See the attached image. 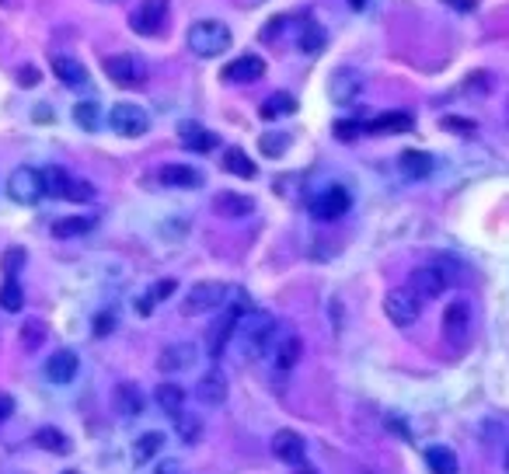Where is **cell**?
I'll return each instance as SVG.
<instances>
[{
    "label": "cell",
    "instance_id": "obj_27",
    "mask_svg": "<svg viewBox=\"0 0 509 474\" xmlns=\"http://www.w3.org/2000/svg\"><path fill=\"white\" fill-rule=\"evenodd\" d=\"M116 409H119V415H126V418H136V415L143 411V394H140V387L119 384V387H116Z\"/></svg>",
    "mask_w": 509,
    "mask_h": 474
},
{
    "label": "cell",
    "instance_id": "obj_43",
    "mask_svg": "<svg viewBox=\"0 0 509 474\" xmlns=\"http://www.w3.org/2000/svg\"><path fill=\"white\" fill-rule=\"evenodd\" d=\"M158 474H182V461H175V457L160 461V464H158Z\"/></svg>",
    "mask_w": 509,
    "mask_h": 474
},
{
    "label": "cell",
    "instance_id": "obj_47",
    "mask_svg": "<svg viewBox=\"0 0 509 474\" xmlns=\"http://www.w3.org/2000/svg\"><path fill=\"white\" fill-rule=\"evenodd\" d=\"M349 7L352 11H363V7H367V0H349Z\"/></svg>",
    "mask_w": 509,
    "mask_h": 474
},
{
    "label": "cell",
    "instance_id": "obj_44",
    "mask_svg": "<svg viewBox=\"0 0 509 474\" xmlns=\"http://www.w3.org/2000/svg\"><path fill=\"white\" fill-rule=\"evenodd\" d=\"M11 411H14V398L0 391V422H4V418H11Z\"/></svg>",
    "mask_w": 509,
    "mask_h": 474
},
{
    "label": "cell",
    "instance_id": "obj_52",
    "mask_svg": "<svg viewBox=\"0 0 509 474\" xmlns=\"http://www.w3.org/2000/svg\"><path fill=\"white\" fill-rule=\"evenodd\" d=\"M0 4H7V0H0Z\"/></svg>",
    "mask_w": 509,
    "mask_h": 474
},
{
    "label": "cell",
    "instance_id": "obj_51",
    "mask_svg": "<svg viewBox=\"0 0 509 474\" xmlns=\"http://www.w3.org/2000/svg\"><path fill=\"white\" fill-rule=\"evenodd\" d=\"M64 474H77V471H64Z\"/></svg>",
    "mask_w": 509,
    "mask_h": 474
},
{
    "label": "cell",
    "instance_id": "obj_50",
    "mask_svg": "<svg viewBox=\"0 0 509 474\" xmlns=\"http://www.w3.org/2000/svg\"><path fill=\"white\" fill-rule=\"evenodd\" d=\"M108 4H119V0H108Z\"/></svg>",
    "mask_w": 509,
    "mask_h": 474
},
{
    "label": "cell",
    "instance_id": "obj_41",
    "mask_svg": "<svg viewBox=\"0 0 509 474\" xmlns=\"http://www.w3.org/2000/svg\"><path fill=\"white\" fill-rule=\"evenodd\" d=\"M22 265H25V252L22 248H7V254H4V276H18Z\"/></svg>",
    "mask_w": 509,
    "mask_h": 474
},
{
    "label": "cell",
    "instance_id": "obj_33",
    "mask_svg": "<svg viewBox=\"0 0 509 474\" xmlns=\"http://www.w3.org/2000/svg\"><path fill=\"white\" fill-rule=\"evenodd\" d=\"M70 175H66L64 168H46L42 171V185H46V195H53V199H66V192H70Z\"/></svg>",
    "mask_w": 509,
    "mask_h": 474
},
{
    "label": "cell",
    "instance_id": "obj_25",
    "mask_svg": "<svg viewBox=\"0 0 509 474\" xmlns=\"http://www.w3.org/2000/svg\"><path fill=\"white\" fill-rule=\"evenodd\" d=\"M35 446H42V450H49V453H60V457H66V453L73 450L70 436H66L64 429H56V426H42V429L35 433Z\"/></svg>",
    "mask_w": 509,
    "mask_h": 474
},
{
    "label": "cell",
    "instance_id": "obj_18",
    "mask_svg": "<svg viewBox=\"0 0 509 474\" xmlns=\"http://www.w3.org/2000/svg\"><path fill=\"white\" fill-rule=\"evenodd\" d=\"M254 210V199L252 195H241V192H220L217 199H213V213L217 217H227V220H241V217H248Z\"/></svg>",
    "mask_w": 509,
    "mask_h": 474
},
{
    "label": "cell",
    "instance_id": "obj_14",
    "mask_svg": "<svg viewBox=\"0 0 509 474\" xmlns=\"http://www.w3.org/2000/svg\"><path fill=\"white\" fill-rule=\"evenodd\" d=\"M195 359H199V346H192V342H175V346L160 349L158 366H160V374H182V370H189Z\"/></svg>",
    "mask_w": 509,
    "mask_h": 474
},
{
    "label": "cell",
    "instance_id": "obj_40",
    "mask_svg": "<svg viewBox=\"0 0 509 474\" xmlns=\"http://www.w3.org/2000/svg\"><path fill=\"white\" fill-rule=\"evenodd\" d=\"M116 324H119V315H116V311H101V315L95 317V335L105 339L108 332H116Z\"/></svg>",
    "mask_w": 509,
    "mask_h": 474
},
{
    "label": "cell",
    "instance_id": "obj_6",
    "mask_svg": "<svg viewBox=\"0 0 509 474\" xmlns=\"http://www.w3.org/2000/svg\"><path fill=\"white\" fill-rule=\"evenodd\" d=\"M7 195H11L18 206H35V203L46 195L42 171H35V168H18V171L7 178Z\"/></svg>",
    "mask_w": 509,
    "mask_h": 474
},
{
    "label": "cell",
    "instance_id": "obj_49",
    "mask_svg": "<svg viewBox=\"0 0 509 474\" xmlns=\"http://www.w3.org/2000/svg\"><path fill=\"white\" fill-rule=\"evenodd\" d=\"M506 468H509V450H506Z\"/></svg>",
    "mask_w": 509,
    "mask_h": 474
},
{
    "label": "cell",
    "instance_id": "obj_23",
    "mask_svg": "<svg viewBox=\"0 0 509 474\" xmlns=\"http://www.w3.org/2000/svg\"><path fill=\"white\" fill-rule=\"evenodd\" d=\"M223 171H227V175H234V178H248V182L258 175L254 160L248 158L241 147H227V151H223Z\"/></svg>",
    "mask_w": 509,
    "mask_h": 474
},
{
    "label": "cell",
    "instance_id": "obj_17",
    "mask_svg": "<svg viewBox=\"0 0 509 474\" xmlns=\"http://www.w3.org/2000/svg\"><path fill=\"white\" fill-rule=\"evenodd\" d=\"M77 370H81V359H77V352H73V349H60V352H53V356H49V363H46V377L53 380V384H70V380L77 377Z\"/></svg>",
    "mask_w": 509,
    "mask_h": 474
},
{
    "label": "cell",
    "instance_id": "obj_48",
    "mask_svg": "<svg viewBox=\"0 0 509 474\" xmlns=\"http://www.w3.org/2000/svg\"><path fill=\"white\" fill-rule=\"evenodd\" d=\"M297 474H321L318 468H297Z\"/></svg>",
    "mask_w": 509,
    "mask_h": 474
},
{
    "label": "cell",
    "instance_id": "obj_26",
    "mask_svg": "<svg viewBox=\"0 0 509 474\" xmlns=\"http://www.w3.org/2000/svg\"><path fill=\"white\" fill-rule=\"evenodd\" d=\"M160 450H164V433H143L140 440L133 443V464H136V468L151 464Z\"/></svg>",
    "mask_w": 509,
    "mask_h": 474
},
{
    "label": "cell",
    "instance_id": "obj_11",
    "mask_svg": "<svg viewBox=\"0 0 509 474\" xmlns=\"http://www.w3.org/2000/svg\"><path fill=\"white\" fill-rule=\"evenodd\" d=\"M450 283L453 280H450V272H446L444 265H422V269H415L412 276H409V286H412L422 300H436Z\"/></svg>",
    "mask_w": 509,
    "mask_h": 474
},
{
    "label": "cell",
    "instance_id": "obj_24",
    "mask_svg": "<svg viewBox=\"0 0 509 474\" xmlns=\"http://www.w3.org/2000/svg\"><path fill=\"white\" fill-rule=\"evenodd\" d=\"M415 123L409 112H381L377 119L367 123V133H409Z\"/></svg>",
    "mask_w": 509,
    "mask_h": 474
},
{
    "label": "cell",
    "instance_id": "obj_38",
    "mask_svg": "<svg viewBox=\"0 0 509 474\" xmlns=\"http://www.w3.org/2000/svg\"><path fill=\"white\" fill-rule=\"evenodd\" d=\"M42 342H46V321H25V328H22V346L39 349Z\"/></svg>",
    "mask_w": 509,
    "mask_h": 474
},
{
    "label": "cell",
    "instance_id": "obj_12",
    "mask_svg": "<svg viewBox=\"0 0 509 474\" xmlns=\"http://www.w3.org/2000/svg\"><path fill=\"white\" fill-rule=\"evenodd\" d=\"M192 398H195L203 409H220L223 401H227V374H223L220 366L206 370V374L199 377V384H195Z\"/></svg>",
    "mask_w": 509,
    "mask_h": 474
},
{
    "label": "cell",
    "instance_id": "obj_2",
    "mask_svg": "<svg viewBox=\"0 0 509 474\" xmlns=\"http://www.w3.org/2000/svg\"><path fill=\"white\" fill-rule=\"evenodd\" d=\"M189 49L203 60H213L230 49V29L213 18H203V22L189 25Z\"/></svg>",
    "mask_w": 509,
    "mask_h": 474
},
{
    "label": "cell",
    "instance_id": "obj_16",
    "mask_svg": "<svg viewBox=\"0 0 509 474\" xmlns=\"http://www.w3.org/2000/svg\"><path fill=\"white\" fill-rule=\"evenodd\" d=\"M468 332H471V307H468V300H453L444 311V335L450 342H457Z\"/></svg>",
    "mask_w": 509,
    "mask_h": 474
},
{
    "label": "cell",
    "instance_id": "obj_30",
    "mask_svg": "<svg viewBox=\"0 0 509 474\" xmlns=\"http://www.w3.org/2000/svg\"><path fill=\"white\" fill-rule=\"evenodd\" d=\"M297 46H300L304 53H318V49H324V29H321L315 18H304V22H300Z\"/></svg>",
    "mask_w": 509,
    "mask_h": 474
},
{
    "label": "cell",
    "instance_id": "obj_32",
    "mask_svg": "<svg viewBox=\"0 0 509 474\" xmlns=\"http://www.w3.org/2000/svg\"><path fill=\"white\" fill-rule=\"evenodd\" d=\"M0 307L11 311V315H18V311L25 307V293H22L18 276H7V280H4V286H0Z\"/></svg>",
    "mask_w": 509,
    "mask_h": 474
},
{
    "label": "cell",
    "instance_id": "obj_35",
    "mask_svg": "<svg viewBox=\"0 0 509 474\" xmlns=\"http://www.w3.org/2000/svg\"><path fill=\"white\" fill-rule=\"evenodd\" d=\"M175 289H178V283H175V280H164V283H158L151 293H147V297H143V300H140V315H154V304H158V300H168Z\"/></svg>",
    "mask_w": 509,
    "mask_h": 474
},
{
    "label": "cell",
    "instance_id": "obj_7",
    "mask_svg": "<svg viewBox=\"0 0 509 474\" xmlns=\"http://www.w3.org/2000/svg\"><path fill=\"white\" fill-rule=\"evenodd\" d=\"M363 88H367V77H363L356 66H339V70H332V77H328V98H332L335 105L356 101V98L363 95Z\"/></svg>",
    "mask_w": 509,
    "mask_h": 474
},
{
    "label": "cell",
    "instance_id": "obj_34",
    "mask_svg": "<svg viewBox=\"0 0 509 474\" xmlns=\"http://www.w3.org/2000/svg\"><path fill=\"white\" fill-rule=\"evenodd\" d=\"M95 230L91 217H64V220L53 223V237H77V234H88Z\"/></svg>",
    "mask_w": 509,
    "mask_h": 474
},
{
    "label": "cell",
    "instance_id": "obj_9",
    "mask_svg": "<svg viewBox=\"0 0 509 474\" xmlns=\"http://www.w3.org/2000/svg\"><path fill=\"white\" fill-rule=\"evenodd\" d=\"M352 206V195L342 185H332V189L318 192L315 199H311V217L315 220H339V217H346Z\"/></svg>",
    "mask_w": 509,
    "mask_h": 474
},
{
    "label": "cell",
    "instance_id": "obj_45",
    "mask_svg": "<svg viewBox=\"0 0 509 474\" xmlns=\"http://www.w3.org/2000/svg\"><path fill=\"white\" fill-rule=\"evenodd\" d=\"M18 84H39V70H32V66L22 70V73H18Z\"/></svg>",
    "mask_w": 509,
    "mask_h": 474
},
{
    "label": "cell",
    "instance_id": "obj_22",
    "mask_svg": "<svg viewBox=\"0 0 509 474\" xmlns=\"http://www.w3.org/2000/svg\"><path fill=\"white\" fill-rule=\"evenodd\" d=\"M426 464H429V474H457L461 471L457 453H453L450 446H440V443L426 446Z\"/></svg>",
    "mask_w": 509,
    "mask_h": 474
},
{
    "label": "cell",
    "instance_id": "obj_20",
    "mask_svg": "<svg viewBox=\"0 0 509 474\" xmlns=\"http://www.w3.org/2000/svg\"><path fill=\"white\" fill-rule=\"evenodd\" d=\"M178 140L185 143V151H195V154H210L213 147H220L217 133L203 129L199 123H182V126H178Z\"/></svg>",
    "mask_w": 509,
    "mask_h": 474
},
{
    "label": "cell",
    "instance_id": "obj_13",
    "mask_svg": "<svg viewBox=\"0 0 509 474\" xmlns=\"http://www.w3.org/2000/svg\"><path fill=\"white\" fill-rule=\"evenodd\" d=\"M272 457L276 461H283V464H304V453H307V443H304V436L300 433H293V429H280L276 436H272Z\"/></svg>",
    "mask_w": 509,
    "mask_h": 474
},
{
    "label": "cell",
    "instance_id": "obj_8",
    "mask_svg": "<svg viewBox=\"0 0 509 474\" xmlns=\"http://www.w3.org/2000/svg\"><path fill=\"white\" fill-rule=\"evenodd\" d=\"M101 66H105L108 81H116L119 88H136V84H143V81H147V64H143L140 56H129V53L108 56Z\"/></svg>",
    "mask_w": 509,
    "mask_h": 474
},
{
    "label": "cell",
    "instance_id": "obj_1",
    "mask_svg": "<svg viewBox=\"0 0 509 474\" xmlns=\"http://www.w3.org/2000/svg\"><path fill=\"white\" fill-rule=\"evenodd\" d=\"M252 311V300H248V293L245 289H234L230 293V304H223V315L210 324V332H206V352H210V359H220V352L227 349V339L237 332V321L241 315H248Z\"/></svg>",
    "mask_w": 509,
    "mask_h": 474
},
{
    "label": "cell",
    "instance_id": "obj_21",
    "mask_svg": "<svg viewBox=\"0 0 509 474\" xmlns=\"http://www.w3.org/2000/svg\"><path fill=\"white\" fill-rule=\"evenodd\" d=\"M49 64H53V73L64 81L66 88H84L88 84V70H84V64H77L73 56H53Z\"/></svg>",
    "mask_w": 509,
    "mask_h": 474
},
{
    "label": "cell",
    "instance_id": "obj_31",
    "mask_svg": "<svg viewBox=\"0 0 509 474\" xmlns=\"http://www.w3.org/2000/svg\"><path fill=\"white\" fill-rule=\"evenodd\" d=\"M154 398H158V405L168 415H182V409H185V391L178 384H158Z\"/></svg>",
    "mask_w": 509,
    "mask_h": 474
},
{
    "label": "cell",
    "instance_id": "obj_36",
    "mask_svg": "<svg viewBox=\"0 0 509 474\" xmlns=\"http://www.w3.org/2000/svg\"><path fill=\"white\" fill-rule=\"evenodd\" d=\"M98 119H101V112H98L95 101H81V105L73 108V123H77L81 129H88V133H95V129L101 126Z\"/></svg>",
    "mask_w": 509,
    "mask_h": 474
},
{
    "label": "cell",
    "instance_id": "obj_5",
    "mask_svg": "<svg viewBox=\"0 0 509 474\" xmlns=\"http://www.w3.org/2000/svg\"><path fill=\"white\" fill-rule=\"evenodd\" d=\"M108 126L116 129L119 136H126V140H136V136H143L151 129V116L133 101H116L108 108Z\"/></svg>",
    "mask_w": 509,
    "mask_h": 474
},
{
    "label": "cell",
    "instance_id": "obj_3",
    "mask_svg": "<svg viewBox=\"0 0 509 474\" xmlns=\"http://www.w3.org/2000/svg\"><path fill=\"white\" fill-rule=\"evenodd\" d=\"M422 297L415 293L412 286H398V289H391L387 297H384V315L391 324H398V328H412L415 321L422 317Z\"/></svg>",
    "mask_w": 509,
    "mask_h": 474
},
{
    "label": "cell",
    "instance_id": "obj_42",
    "mask_svg": "<svg viewBox=\"0 0 509 474\" xmlns=\"http://www.w3.org/2000/svg\"><path fill=\"white\" fill-rule=\"evenodd\" d=\"M66 199H73V203H91V199H95V185H88V182H70Z\"/></svg>",
    "mask_w": 509,
    "mask_h": 474
},
{
    "label": "cell",
    "instance_id": "obj_4",
    "mask_svg": "<svg viewBox=\"0 0 509 474\" xmlns=\"http://www.w3.org/2000/svg\"><path fill=\"white\" fill-rule=\"evenodd\" d=\"M227 286L220 280H203V283H195L185 293V300H182V315L185 317H199V315H210V311H220L223 304H227Z\"/></svg>",
    "mask_w": 509,
    "mask_h": 474
},
{
    "label": "cell",
    "instance_id": "obj_15",
    "mask_svg": "<svg viewBox=\"0 0 509 474\" xmlns=\"http://www.w3.org/2000/svg\"><path fill=\"white\" fill-rule=\"evenodd\" d=\"M262 77H265V60L254 56V53L237 56L234 64L223 66V81L227 84H252V81H262Z\"/></svg>",
    "mask_w": 509,
    "mask_h": 474
},
{
    "label": "cell",
    "instance_id": "obj_28",
    "mask_svg": "<svg viewBox=\"0 0 509 474\" xmlns=\"http://www.w3.org/2000/svg\"><path fill=\"white\" fill-rule=\"evenodd\" d=\"M398 164H401V171H405L409 178H429V175H433V158H429L426 151H405V154L398 158Z\"/></svg>",
    "mask_w": 509,
    "mask_h": 474
},
{
    "label": "cell",
    "instance_id": "obj_29",
    "mask_svg": "<svg viewBox=\"0 0 509 474\" xmlns=\"http://www.w3.org/2000/svg\"><path fill=\"white\" fill-rule=\"evenodd\" d=\"M289 112H297V98L283 95V91H276L272 98H265L262 108H258V116H262L265 123H276L280 116H289Z\"/></svg>",
    "mask_w": 509,
    "mask_h": 474
},
{
    "label": "cell",
    "instance_id": "obj_10",
    "mask_svg": "<svg viewBox=\"0 0 509 474\" xmlns=\"http://www.w3.org/2000/svg\"><path fill=\"white\" fill-rule=\"evenodd\" d=\"M164 18H168V0H140V7L129 14V29L154 39L164 29Z\"/></svg>",
    "mask_w": 509,
    "mask_h": 474
},
{
    "label": "cell",
    "instance_id": "obj_37",
    "mask_svg": "<svg viewBox=\"0 0 509 474\" xmlns=\"http://www.w3.org/2000/svg\"><path fill=\"white\" fill-rule=\"evenodd\" d=\"M175 426H178V436L185 443H199L203 440V422L189 418V415H175Z\"/></svg>",
    "mask_w": 509,
    "mask_h": 474
},
{
    "label": "cell",
    "instance_id": "obj_19",
    "mask_svg": "<svg viewBox=\"0 0 509 474\" xmlns=\"http://www.w3.org/2000/svg\"><path fill=\"white\" fill-rule=\"evenodd\" d=\"M158 178L160 185H171V189H199L203 185V171H195L189 164H164Z\"/></svg>",
    "mask_w": 509,
    "mask_h": 474
},
{
    "label": "cell",
    "instance_id": "obj_46",
    "mask_svg": "<svg viewBox=\"0 0 509 474\" xmlns=\"http://www.w3.org/2000/svg\"><path fill=\"white\" fill-rule=\"evenodd\" d=\"M446 4H457V11H471L475 7V0H446Z\"/></svg>",
    "mask_w": 509,
    "mask_h": 474
},
{
    "label": "cell",
    "instance_id": "obj_39",
    "mask_svg": "<svg viewBox=\"0 0 509 474\" xmlns=\"http://www.w3.org/2000/svg\"><path fill=\"white\" fill-rule=\"evenodd\" d=\"M258 143H262V154H265V158H280V154L287 151L289 136H287V133H276V136L269 133V136H262Z\"/></svg>",
    "mask_w": 509,
    "mask_h": 474
}]
</instances>
